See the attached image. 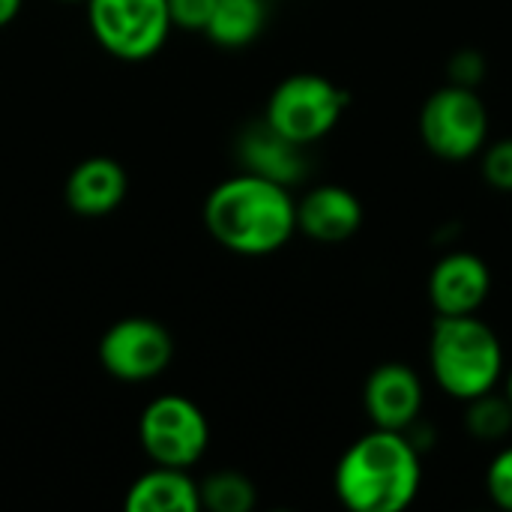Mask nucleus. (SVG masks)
<instances>
[{
  "label": "nucleus",
  "instance_id": "39448f33",
  "mask_svg": "<svg viewBox=\"0 0 512 512\" xmlns=\"http://www.w3.org/2000/svg\"><path fill=\"white\" fill-rule=\"evenodd\" d=\"M420 138L444 162H468L489 144V108L474 87L444 84L420 108Z\"/></svg>",
  "mask_w": 512,
  "mask_h": 512
},
{
  "label": "nucleus",
  "instance_id": "f3484780",
  "mask_svg": "<svg viewBox=\"0 0 512 512\" xmlns=\"http://www.w3.org/2000/svg\"><path fill=\"white\" fill-rule=\"evenodd\" d=\"M198 489H201V510L210 512H249L258 501L252 480L237 471L210 474L204 483H198Z\"/></svg>",
  "mask_w": 512,
  "mask_h": 512
},
{
  "label": "nucleus",
  "instance_id": "0eeeda50",
  "mask_svg": "<svg viewBox=\"0 0 512 512\" xmlns=\"http://www.w3.org/2000/svg\"><path fill=\"white\" fill-rule=\"evenodd\" d=\"M138 438L153 465L192 468L207 450L210 426L192 399L168 393L144 408Z\"/></svg>",
  "mask_w": 512,
  "mask_h": 512
},
{
  "label": "nucleus",
  "instance_id": "5701e85b",
  "mask_svg": "<svg viewBox=\"0 0 512 512\" xmlns=\"http://www.w3.org/2000/svg\"><path fill=\"white\" fill-rule=\"evenodd\" d=\"M504 396L510 399V405H512V369L507 372V381H504Z\"/></svg>",
  "mask_w": 512,
  "mask_h": 512
},
{
  "label": "nucleus",
  "instance_id": "f8f14e48",
  "mask_svg": "<svg viewBox=\"0 0 512 512\" xmlns=\"http://www.w3.org/2000/svg\"><path fill=\"white\" fill-rule=\"evenodd\" d=\"M126 198V171L108 156H90L66 177V204L78 216H105Z\"/></svg>",
  "mask_w": 512,
  "mask_h": 512
},
{
  "label": "nucleus",
  "instance_id": "aec40b11",
  "mask_svg": "<svg viewBox=\"0 0 512 512\" xmlns=\"http://www.w3.org/2000/svg\"><path fill=\"white\" fill-rule=\"evenodd\" d=\"M489 72V63H486V54L477 51V48H459L450 63H447V78L450 84H462V87H480L483 78Z\"/></svg>",
  "mask_w": 512,
  "mask_h": 512
},
{
  "label": "nucleus",
  "instance_id": "b1692460",
  "mask_svg": "<svg viewBox=\"0 0 512 512\" xmlns=\"http://www.w3.org/2000/svg\"><path fill=\"white\" fill-rule=\"evenodd\" d=\"M63 3H81V0H63ZM87 3V0H84Z\"/></svg>",
  "mask_w": 512,
  "mask_h": 512
},
{
  "label": "nucleus",
  "instance_id": "7ed1b4c3",
  "mask_svg": "<svg viewBox=\"0 0 512 512\" xmlns=\"http://www.w3.org/2000/svg\"><path fill=\"white\" fill-rule=\"evenodd\" d=\"M429 369L450 399L471 402L501 384L504 345L477 315H438L429 336Z\"/></svg>",
  "mask_w": 512,
  "mask_h": 512
},
{
  "label": "nucleus",
  "instance_id": "f03ea898",
  "mask_svg": "<svg viewBox=\"0 0 512 512\" xmlns=\"http://www.w3.org/2000/svg\"><path fill=\"white\" fill-rule=\"evenodd\" d=\"M423 486V453L408 432L372 429L339 459L333 474L336 498L351 512L408 510Z\"/></svg>",
  "mask_w": 512,
  "mask_h": 512
},
{
  "label": "nucleus",
  "instance_id": "423d86ee",
  "mask_svg": "<svg viewBox=\"0 0 512 512\" xmlns=\"http://www.w3.org/2000/svg\"><path fill=\"white\" fill-rule=\"evenodd\" d=\"M87 21L96 42L129 63L153 57L174 27L168 0H87Z\"/></svg>",
  "mask_w": 512,
  "mask_h": 512
},
{
  "label": "nucleus",
  "instance_id": "20e7f679",
  "mask_svg": "<svg viewBox=\"0 0 512 512\" xmlns=\"http://www.w3.org/2000/svg\"><path fill=\"white\" fill-rule=\"evenodd\" d=\"M348 108V93L318 72H297L276 84L267 99L264 123L291 144L309 147L327 138Z\"/></svg>",
  "mask_w": 512,
  "mask_h": 512
},
{
  "label": "nucleus",
  "instance_id": "393cba45",
  "mask_svg": "<svg viewBox=\"0 0 512 512\" xmlns=\"http://www.w3.org/2000/svg\"><path fill=\"white\" fill-rule=\"evenodd\" d=\"M267 3H273V0H267Z\"/></svg>",
  "mask_w": 512,
  "mask_h": 512
},
{
  "label": "nucleus",
  "instance_id": "4be33fe9",
  "mask_svg": "<svg viewBox=\"0 0 512 512\" xmlns=\"http://www.w3.org/2000/svg\"><path fill=\"white\" fill-rule=\"evenodd\" d=\"M18 9H21V0H0V27L9 24L18 15Z\"/></svg>",
  "mask_w": 512,
  "mask_h": 512
},
{
  "label": "nucleus",
  "instance_id": "a211bd4d",
  "mask_svg": "<svg viewBox=\"0 0 512 512\" xmlns=\"http://www.w3.org/2000/svg\"><path fill=\"white\" fill-rule=\"evenodd\" d=\"M480 168H483V180L492 189L512 192V138H498L486 144L480 153Z\"/></svg>",
  "mask_w": 512,
  "mask_h": 512
},
{
  "label": "nucleus",
  "instance_id": "9b49d317",
  "mask_svg": "<svg viewBox=\"0 0 512 512\" xmlns=\"http://www.w3.org/2000/svg\"><path fill=\"white\" fill-rule=\"evenodd\" d=\"M363 225L360 198L336 183L315 186L297 201V231L318 243H345Z\"/></svg>",
  "mask_w": 512,
  "mask_h": 512
},
{
  "label": "nucleus",
  "instance_id": "dca6fc26",
  "mask_svg": "<svg viewBox=\"0 0 512 512\" xmlns=\"http://www.w3.org/2000/svg\"><path fill=\"white\" fill-rule=\"evenodd\" d=\"M465 429L480 444H504L512 435V405L504 393H483L465 402Z\"/></svg>",
  "mask_w": 512,
  "mask_h": 512
},
{
  "label": "nucleus",
  "instance_id": "6e6552de",
  "mask_svg": "<svg viewBox=\"0 0 512 512\" xmlns=\"http://www.w3.org/2000/svg\"><path fill=\"white\" fill-rule=\"evenodd\" d=\"M174 357L171 333L153 318H123L111 324L99 342V360L111 378L141 384L159 378Z\"/></svg>",
  "mask_w": 512,
  "mask_h": 512
},
{
  "label": "nucleus",
  "instance_id": "f257e3e1",
  "mask_svg": "<svg viewBox=\"0 0 512 512\" xmlns=\"http://www.w3.org/2000/svg\"><path fill=\"white\" fill-rule=\"evenodd\" d=\"M204 225L234 255H273L297 231V201L285 183L246 171L222 180L207 195Z\"/></svg>",
  "mask_w": 512,
  "mask_h": 512
},
{
  "label": "nucleus",
  "instance_id": "9d476101",
  "mask_svg": "<svg viewBox=\"0 0 512 512\" xmlns=\"http://www.w3.org/2000/svg\"><path fill=\"white\" fill-rule=\"evenodd\" d=\"M489 291L492 270L468 249L447 252L429 273V303L438 315H477Z\"/></svg>",
  "mask_w": 512,
  "mask_h": 512
},
{
  "label": "nucleus",
  "instance_id": "2eb2a0df",
  "mask_svg": "<svg viewBox=\"0 0 512 512\" xmlns=\"http://www.w3.org/2000/svg\"><path fill=\"white\" fill-rule=\"evenodd\" d=\"M267 24V0H216L207 27L201 30L222 48L252 45Z\"/></svg>",
  "mask_w": 512,
  "mask_h": 512
},
{
  "label": "nucleus",
  "instance_id": "ddd939ff",
  "mask_svg": "<svg viewBox=\"0 0 512 512\" xmlns=\"http://www.w3.org/2000/svg\"><path fill=\"white\" fill-rule=\"evenodd\" d=\"M123 507L126 512H201V489L189 468L156 465L129 486Z\"/></svg>",
  "mask_w": 512,
  "mask_h": 512
},
{
  "label": "nucleus",
  "instance_id": "1a4fd4ad",
  "mask_svg": "<svg viewBox=\"0 0 512 512\" xmlns=\"http://www.w3.org/2000/svg\"><path fill=\"white\" fill-rule=\"evenodd\" d=\"M423 402H426L423 378L408 363H396V360L381 363L366 378L363 408L375 429L408 432L420 420Z\"/></svg>",
  "mask_w": 512,
  "mask_h": 512
},
{
  "label": "nucleus",
  "instance_id": "412c9836",
  "mask_svg": "<svg viewBox=\"0 0 512 512\" xmlns=\"http://www.w3.org/2000/svg\"><path fill=\"white\" fill-rule=\"evenodd\" d=\"M216 0H168L171 24L183 30H204Z\"/></svg>",
  "mask_w": 512,
  "mask_h": 512
},
{
  "label": "nucleus",
  "instance_id": "6ab92c4d",
  "mask_svg": "<svg viewBox=\"0 0 512 512\" xmlns=\"http://www.w3.org/2000/svg\"><path fill=\"white\" fill-rule=\"evenodd\" d=\"M486 492L495 507L512 512V444L492 456L486 471Z\"/></svg>",
  "mask_w": 512,
  "mask_h": 512
},
{
  "label": "nucleus",
  "instance_id": "4468645a",
  "mask_svg": "<svg viewBox=\"0 0 512 512\" xmlns=\"http://www.w3.org/2000/svg\"><path fill=\"white\" fill-rule=\"evenodd\" d=\"M240 156L246 162V171L279 180L285 186L297 183L306 171L303 162V147L291 144L288 138H282L279 132H273L267 123L252 126L243 141H240Z\"/></svg>",
  "mask_w": 512,
  "mask_h": 512
}]
</instances>
